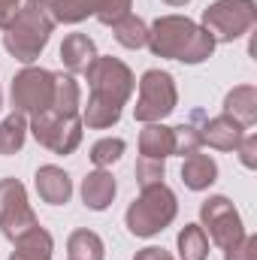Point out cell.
Masks as SVG:
<instances>
[{
  "mask_svg": "<svg viewBox=\"0 0 257 260\" xmlns=\"http://www.w3.org/2000/svg\"><path fill=\"white\" fill-rule=\"evenodd\" d=\"M88 76V103L85 109L79 112L82 115V124L94 130H106L115 127L118 118H121V106L130 100L133 88H136V79L130 73L127 64H121L118 58H94V64L85 70Z\"/></svg>",
  "mask_w": 257,
  "mask_h": 260,
  "instance_id": "1",
  "label": "cell"
},
{
  "mask_svg": "<svg viewBox=\"0 0 257 260\" xmlns=\"http://www.w3.org/2000/svg\"><path fill=\"white\" fill-rule=\"evenodd\" d=\"M157 58L182 61V64H203L215 52L212 34H206L197 21L185 15H164L148 27V43H145Z\"/></svg>",
  "mask_w": 257,
  "mask_h": 260,
  "instance_id": "2",
  "label": "cell"
},
{
  "mask_svg": "<svg viewBox=\"0 0 257 260\" xmlns=\"http://www.w3.org/2000/svg\"><path fill=\"white\" fill-rule=\"evenodd\" d=\"M3 30H6L3 34V49L15 61H21V64H34L43 55V49L49 46L55 21H52V15H49L46 6H40L37 0H27L18 9V15Z\"/></svg>",
  "mask_w": 257,
  "mask_h": 260,
  "instance_id": "3",
  "label": "cell"
},
{
  "mask_svg": "<svg viewBox=\"0 0 257 260\" xmlns=\"http://www.w3.org/2000/svg\"><path fill=\"white\" fill-rule=\"evenodd\" d=\"M176 212H179L176 194L160 182V185L142 188L139 200L130 203L124 221H127V230L133 233V236L148 239V236H157L164 227H170L173 218H176Z\"/></svg>",
  "mask_w": 257,
  "mask_h": 260,
  "instance_id": "4",
  "label": "cell"
},
{
  "mask_svg": "<svg viewBox=\"0 0 257 260\" xmlns=\"http://www.w3.org/2000/svg\"><path fill=\"white\" fill-rule=\"evenodd\" d=\"M257 21L254 0H215L209 9H203V30L212 34L215 43H233L245 37Z\"/></svg>",
  "mask_w": 257,
  "mask_h": 260,
  "instance_id": "5",
  "label": "cell"
},
{
  "mask_svg": "<svg viewBox=\"0 0 257 260\" xmlns=\"http://www.w3.org/2000/svg\"><path fill=\"white\" fill-rule=\"evenodd\" d=\"M176 103H179V94H176L173 76L164 70H145L139 79V97L133 106V118L142 124L164 121L176 109Z\"/></svg>",
  "mask_w": 257,
  "mask_h": 260,
  "instance_id": "6",
  "label": "cell"
},
{
  "mask_svg": "<svg viewBox=\"0 0 257 260\" xmlns=\"http://www.w3.org/2000/svg\"><path fill=\"white\" fill-rule=\"evenodd\" d=\"M30 133L40 145H46L55 154H73L82 142V115H61L55 109L30 115Z\"/></svg>",
  "mask_w": 257,
  "mask_h": 260,
  "instance_id": "7",
  "label": "cell"
},
{
  "mask_svg": "<svg viewBox=\"0 0 257 260\" xmlns=\"http://www.w3.org/2000/svg\"><path fill=\"white\" fill-rule=\"evenodd\" d=\"M55 94V73L43 67H24L12 79V106L21 115H37L52 106Z\"/></svg>",
  "mask_w": 257,
  "mask_h": 260,
  "instance_id": "8",
  "label": "cell"
},
{
  "mask_svg": "<svg viewBox=\"0 0 257 260\" xmlns=\"http://www.w3.org/2000/svg\"><path fill=\"white\" fill-rule=\"evenodd\" d=\"M0 227L6 239H18L27 230L40 227L30 203H27V191L18 179H0Z\"/></svg>",
  "mask_w": 257,
  "mask_h": 260,
  "instance_id": "9",
  "label": "cell"
},
{
  "mask_svg": "<svg viewBox=\"0 0 257 260\" xmlns=\"http://www.w3.org/2000/svg\"><path fill=\"white\" fill-rule=\"evenodd\" d=\"M200 221H203L200 227L209 230V239L218 248H230V245H236L245 236L242 218H239V212L233 209V203L227 197H209V200H203Z\"/></svg>",
  "mask_w": 257,
  "mask_h": 260,
  "instance_id": "10",
  "label": "cell"
},
{
  "mask_svg": "<svg viewBox=\"0 0 257 260\" xmlns=\"http://www.w3.org/2000/svg\"><path fill=\"white\" fill-rule=\"evenodd\" d=\"M34 185H37L40 200L49 203V206H64V203H70V197H73V182H70V176H67L61 167H52V164H46V167L37 170Z\"/></svg>",
  "mask_w": 257,
  "mask_h": 260,
  "instance_id": "11",
  "label": "cell"
},
{
  "mask_svg": "<svg viewBox=\"0 0 257 260\" xmlns=\"http://www.w3.org/2000/svg\"><path fill=\"white\" fill-rule=\"evenodd\" d=\"M245 127L239 121H233L230 115H218V118H209L203 130H200V139L203 145H212L218 151H236V145L242 142Z\"/></svg>",
  "mask_w": 257,
  "mask_h": 260,
  "instance_id": "12",
  "label": "cell"
},
{
  "mask_svg": "<svg viewBox=\"0 0 257 260\" xmlns=\"http://www.w3.org/2000/svg\"><path fill=\"white\" fill-rule=\"evenodd\" d=\"M115 191H118V188H115V179H112V173H106V170H94V173H88L85 182H82V200H85V206L94 209V212L109 209L112 200H115Z\"/></svg>",
  "mask_w": 257,
  "mask_h": 260,
  "instance_id": "13",
  "label": "cell"
},
{
  "mask_svg": "<svg viewBox=\"0 0 257 260\" xmlns=\"http://www.w3.org/2000/svg\"><path fill=\"white\" fill-rule=\"evenodd\" d=\"M94 58H97V46H94L91 37H85V34H67L64 37V43H61V61L70 70V76L73 73H85L88 67L94 64Z\"/></svg>",
  "mask_w": 257,
  "mask_h": 260,
  "instance_id": "14",
  "label": "cell"
},
{
  "mask_svg": "<svg viewBox=\"0 0 257 260\" xmlns=\"http://www.w3.org/2000/svg\"><path fill=\"white\" fill-rule=\"evenodd\" d=\"M224 115H230L242 127H251L257 121V88L254 85H236L224 97Z\"/></svg>",
  "mask_w": 257,
  "mask_h": 260,
  "instance_id": "15",
  "label": "cell"
},
{
  "mask_svg": "<svg viewBox=\"0 0 257 260\" xmlns=\"http://www.w3.org/2000/svg\"><path fill=\"white\" fill-rule=\"evenodd\" d=\"M215 179H218V164L209 154L194 151V154L185 157V164H182V182H185V188L206 191L209 185H215Z\"/></svg>",
  "mask_w": 257,
  "mask_h": 260,
  "instance_id": "16",
  "label": "cell"
},
{
  "mask_svg": "<svg viewBox=\"0 0 257 260\" xmlns=\"http://www.w3.org/2000/svg\"><path fill=\"white\" fill-rule=\"evenodd\" d=\"M106 0H49L46 9L52 15V21H61V24H79L85 21L88 15H97L103 9Z\"/></svg>",
  "mask_w": 257,
  "mask_h": 260,
  "instance_id": "17",
  "label": "cell"
},
{
  "mask_svg": "<svg viewBox=\"0 0 257 260\" xmlns=\"http://www.w3.org/2000/svg\"><path fill=\"white\" fill-rule=\"evenodd\" d=\"M139 154L142 157H170L173 154V127L154 121V124H145L139 133Z\"/></svg>",
  "mask_w": 257,
  "mask_h": 260,
  "instance_id": "18",
  "label": "cell"
},
{
  "mask_svg": "<svg viewBox=\"0 0 257 260\" xmlns=\"http://www.w3.org/2000/svg\"><path fill=\"white\" fill-rule=\"evenodd\" d=\"M61 115H79L82 112V94H79V82L70 73H55V94H52V106Z\"/></svg>",
  "mask_w": 257,
  "mask_h": 260,
  "instance_id": "19",
  "label": "cell"
},
{
  "mask_svg": "<svg viewBox=\"0 0 257 260\" xmlns=\"http://www.w3.org/2000/svg\"><path fill=\"white\" fill-rule=\"evenodd\" d=\"M12 245H15L12 257H18V260H52V236H49L43 227L27 230V233L18 236Z\"/></svg>",
  "mask_w": 257,
  "mask_h": 260,
  "instance_id": "20",
  "label": "cell"
},
{
  "mask_svg": "<svg viewBox=\"0 0 257 260\" xmlns=\"http://www.w3.org/2000/svg\"><path fill=\"white\" fill-rule=\"evenodd\" d=\"M67 254H70V260H103L106 248L94 230H76L67 239Z\"/></svg>",
  "mask_w": 257,
  "mask_h": 260,
  "instance_id": "21",
  "label": "cell"
},
{
  "mask_svg": "<svg viewBox=\"0 0 257 260\" xmlns=\"http://www.w3.org/2000/svg\"><path fill=\"white\" fill-rule=\"evenodd\" d=\"M24 139H27V118L21 112H12L0 121V154L21 151Z\"/></svg>",
  "mask_w": 257,
  "mask_h": 260,
  "instance_id": "22",
  "label": "cell"
},
{
  "mask_svg": "<svg viewBox=\"0 0 257 260\" xmlns=\"http://www.w3.org/2000/svg\"><path fill=\"white\" fill-rule=\"evenodd\" d=\"M179 257L182 260L209 257V236L200 224H185V230L179 233Z\"/></svg>",
  "mask_w": 257,
  "mask_h": 260,
  "instance_id": "23",
  "label": "cell"
},
{
  "mask_svg": "<svg viewBox=\"0 0 257 260\" xmlns=\"http://www.w3.org/2000/svg\"><path fill=\"white\" fill-rule=\"evenodd\" d=\"M112 34H115V40H118L124 49H142V46L148 43V24H145L142 18H136V15L118 18V21L112 24Z\"/></svg>",
  "mask_w": 257,
  "mask_h": 260,
  "instance_id": "24",
  "label": "cell"
},
{
  "mask_svg": "<svg viewBox=\"0 0 257 260\" xmlns=\"http://www.w3.org/2000/svg\"><path fill=\"white\" fill-rule=\"evenodd\" d=\"M121 154H124V139H121V136H106V139H100V142L91 145V164H94L97 170L112 167Z\"/></svg>",
  "mask_w": 257,
  "mask_h": 260,
  "instance_id": "25",
  "label": "cell"
},
{
  "mask_svg": "<svg viewBox=\"0 0 257 260\" xmlns=\"http://www.w3.org/2000/svg\"><path fill=\"white\" fill-rule=\"evenodd\" d=\"M200 148H203V139H200V130L194 127V124H179V127H173V154L188 157V154L200 151Z\"/></svg>",
  "mask_w": 257,
  "mask_h": 260,
  "instance_id": "26",
  "label": "cell"
},
{
  "mask_svg": "<svg viewBox=\"0 0 257 260\" xmlns=\"http://www.w3.org/2000/svg\"><path fill=\"white\" fill-rule=\"evenodd\" d=\"M164 160L157 157H139L136 160V182L139 188H151V185H160L164 182Z\"/></svg>",
  "mask_w": 257,
  "mask_h": 260,
  "instance_id": "27",
  "label": "cell"
},
{
  "mask_svg": "<svg viewBox=\"0 0 257 260\" xmlns=\"http://www.w3.org/2000/svg\"><path fill=\"white\" fill-rule=\"evenodd\" d=\"M224 260H257V239L245 233L236 245L224 248Z\"/></svg>",
  "mask_w": 257,
  "mask_h": 260,
  "instance_id": "28",
  "label": "cell"
},
{
  "mask_svg": "<svg viewBox=\"0 0 257 260\" xmlns=\"http://www.w3.org/2000/svg\"><path fill=\"white\" fill-rule=\"evenodd\" d=\"M124 15H130V0H106L103 3V9L97 12V18L103 21V24H115L118 18H124Z\"/></svg>",
  "mask_w": 257,
  "mask_h": 260,
  "instance_id": "29",
  "label": "cell"
},
{
  "mask_svg": "<svg viewBox=\"0 0 257 260\" xmlns=\"http://www.w3.org/2000/svg\"><path fill=\"white\" fill-rule=\"evenodd\" d=\"M236 151H239L242 167L254 170V167H257V136H254V133H245V136H242V142L236 145Z\"/></svg>",
  "mask_w": 257,
  "mask_h": 260,
  "instance_id": "30",
  "label": "cell"
},
{
  "mask_svg": "<svg viewBox=\"0 0 257 260\" xmlns=\"http://www.w3.org/2000/svg\"><path fill=\"white\" fill-rule=\"evenodd\" d=\"M21 9V0H0V27H6Z\"/></svg>",
  "mask_w": 257,
  "mask_h": 260,
  "instance_id": "31",
  "label": "cell"
},
{
  "mask_svg": "<svg viewBox=\"0 0 257 260\" xmlns=\"http://www.w3.org/2000/svg\"><path fill=\"white\" fill-rule=\"evenodd\" d=\"M133 260H173V257H170V251H164V248H157V245H148V248L136 251Z\"/></svg>",
  "mask_w": 257,
  "mask_h": 260,
  "instance_id": "32",
  "label": "cell"
},
{
  "mask_svg": "<svg viewBox=\"0 0 257 260\" xmlns=\"http://www.w3.org/2000/svg\"><path fill=\"white\" fill-rule=\"evenodd\" d=\"M164 3H170V6H185V3H191V0H164Z\"/></svg>",
  "mask_w": 257,
  "mask_h": 260,
  "instance_id": "33",
  "label": "cell"
},
{
  "mask_svg": "<svg viewBox=\"0 0 257 260\" xmlns=\"http://www.w3.org/2000/svg\"><path fill=\"white\" fill-rule=\"evenodd\" d=\"M37 3H40V6H46V3H49V0H37Z\"/></svg>",
  "mask_w": 257,
  "mask_h": 260,
  "instance_id": "34",
  "label": "cell"
},
{
  "mask_svg": "<svg viewBox=\"0 0 257 260\" xmlns=\"http://www.w3.org/2000/svg\"><path fill=\"white\" fill-rule=\"evenodd\" d=\"M9 260H18V257H9Z\"/></svg>",
  "mask_w": 257,
  "mask_h": 260,
  "instance_id": "35",
  "label": "cell"
},
{
  "mask_svg": "<svg viewBox=\"0 0 257 260\" xmlns=\"http://www.w3.org/2000/svg\"><path fill=\"white\" fill-rule=\"evenodd\" d=\"M0 106H3V103H0Z\"/></svg>",
  "mask_w": 257,
  "mask_h": 260,
  "instance_id": "36",
  "label": "cell"
}]
</instances>
